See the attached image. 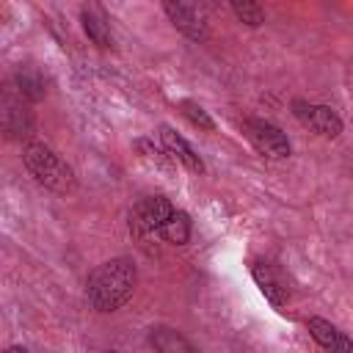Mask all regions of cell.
<instances>
[{
  "label": "cell",
  "instance_id": "15",
  "mask_svg": "<svg viewBox=\"0 0 353 353\" xmlns=\"http://www.w3.org/2000/svg\"><path fill=\"white\" fill-rule=\"evenodd\" d=\"M179 110H182V116H185L193 127H199V130H210V132L215 130V121L210 119V113H207L199 102H193V99H182V102H179Z\"/></svg>",
  "mask_w": 353,
  "mask_h": 353
},
{
  "label": "cell",
  "instance_id": "5",
  "mask_svg": "<svg viewBox=\"0 0 353 353\" xmlns=\"http://www.w3.org/2000/svg\"><path fill=\"white\" fill-rule=\"evenodd\" d=\"M174 204L165 196H146L130 215V229L141 237H152L160 234V226L171 218Z\"/></svg>",
  "mask_w": 353,
  "mask_h": 353
},
{
  "label": "cell",
  "instance_id": "13",
  "mask_svg": "<svg viewBox=\"0 0 353 353\" xmlns=\"http://www.w3.org/2000/svg\"><path fill=\"white\" fill-rule=\"evenodd\" d=\"M160 237L168 240V243H174V245H185L188 237H190V218H188V212L174 210L171 218L160 226Z\"/></svg>",
  "mask_w": 353,
  "mask_h": 353
},
{
  "label": "cell",
  "instance_id": "10",
  "mask_svg": "<svg viewBox=\"0 0 353 353\" xmlns=\"http://www.w3.org/2000/svg\"><path fill=\"white\" fill-rule=\"evenodd\" d=\"M251 276L256 281V287L262 290V295L273 303V306H284L290 292H287V284L281 281V276L268 265V262H254L251 265Z\"/></svg>",
  "mask_w": 353,
  "mask_h": 353
},
{
  "label": "cell",
  "instance_id": "16",
  "mask_svg": "<svg viewBox=\"0 0 353 353\" xmlns=\"http://www.w3.org/2000/svg\"><path fill=\"white\" fill-rule=\"evenodd\" d=\"M232 11H234V17H237L240 22H245V25H251V28H259V25L265 22L262 6H256V3H251V0H234V3H232Z\"/></svg>",
  "mask_w": 353,
  "mask_h": 353
},
{
  "label": "cell",
  "instance_id": "2",
  "mask_svg": "<svg viewBox=\"0 0 353 353\" xmlns=\"http://www.w3.org/2000/svg\"><path fill=\"white\" fill-rule=\"evenodd\" d=\"M22 160H25L28 171L36 176V182H41L44 188H50L55 193H72L74 190V171L47 143H39V141L25 143Z\"/></svg>",
  "mask_w": 353,
  "mask_h": 353
},
{
  "label": "cell",
  "instance_id": "6",
  "mask_svg": "<svg viewBox=\"0 0 353 353\" xmlns=\"http://www.w3.org/2000/svg\"><path fill=\"white\" fill-rule=\"evenodd\" d=\"M292 113L301 124H306L309 130H314L323 138H336L342 132V119L328 108V105H309L303 99L292 102Z\"/></svg>",
  "mask_w": 353,
  "mask_h": 353
},
{
  "label": "cell",
  "instance_id": "9",
  "mask_svg": "<svg viewBox=\"0 0 353 353\" xmlns=\"http://www.w3.org/2000/svg\"><path fill=\"white\" fill-rule=\"evenodd\" d=\"M160 141H163V146H165L168 157L179 160L185 168H190V171H196V174H201V171H204V163H201V157L193 152V146H190L179 132H174L168 124H163V127H160Z\"/></svg>",
  "mask_w": 353,
  "mask_h": 353
},
{
  "label": "cell",
  "instance_id": "8",
  "mask_svg": "<svg viewBox=\"0 0 353 353\" xmlns=\"http://www.w3.org/2000/svg\"><path fill=\"white\" fill-rule=\"evenodd\" d=\"M306 328H309L312 339H314L320 347H325L328 353H353L347 334L339 331L334 323H328V320H323V317H309V320H306Z\"/></svg>",
  "mask_w": 353,
  "mask_h": 353
},
{
  "label": "cell",
  "instance_id": "17",
  "mask_svg": "<svg viewBox=\"0 0 353 353\" xmlns=\"http://www.w3.org/2000/svg\"><path fill=\"white\" fill-rule=\"evenodd\" d=\"M3 353H30L28 347H19V345H11V347H6Z\"/></svg>",
  "mask_w": 353,
  "mask_h": 353
},
{
  "label": "cell",
  "instance_id": "3",
  "mask_svg": "<svg viewBox=\"0 0 353 353\" xmlns=\"http://www.w3.org/2000/svg\"><path fill=\"white\" fill-rule=\"evenodd\" d=\"M30 99L14 85V80L0 85V132L6 138H28L33 132V110Z\"/></svg>",
  "mask_w": 353,
  "mask_h": 353
},
{
  "label": "cell",
  "instance_id": "11",
  "mask_svg": "<svg viewBox=\"0 0 353 353\" xmlns=\"http://www.w3.org/2000/svg\"><path fill=\"white\" fill-rule=\"evenodd\" d=\"M80 19H83V30H85V36H88L97 47H102V50L113 47L110 22H108V17L102 14V8H97V6H83Z\"/></svg>",
  "mask_w": 353,
  "mask_h": 353
},
{
  "label": "cell",
  "instance_id": "18",
  "mask_svg": "<svg viewBox=\"0 0 353 353\" xmlns=\"http://www.w3.org/2000/svg\"><path fill=\"white\" fill-rule=\"evenodd\" d=\"M108 353H116V350H108Z\"/></svg>",
  "mask_w": 353,
  "mask_h": 353
},
{
  "label": "cell",
  "instance_id": "7",
  "mask_svg": "<svg viewBox=\"0 0 353 353\" xmlns=\"http://www.w3.org/2000/svg\"><path fill=\"white\" fill-rule=\"evenodd\" d=\"M163 11H165L168 19L174 22V28H176L182 36H188L190 41H204V39H207V22H204V17L196 11V6L168 0V3H163Z\"/></svg>",
  "mask_w": 353,
  "mask_h": 353
},
{
  "label": "cell",
  "instance_id": "1",
  "mask_svg": "<svg viewBox=\"0 0 353 353\" xmlns=\"http://www.w3.org/2000/svg\"><path fill=\"white\" fill-rule=\"evenodd\" d=\"M135 284H138L135 265L127 256H116V259L97 265L88 273L85 298L97 312H116L132 298Z\"/></svg>",
  "mask_w": 353,
  "mask_h": 353
},
{
  "label": "cell",
  "instance_id": "14",
  "mask_svg": "<svg viewBox=\"0 0 353 353\" xmlns=\"http://www.w3.org/2000/svg\"><path fill=\"white\" fill-rule=\"evenodd\" d=\"M14 85H17V88H19V91H22V94L30 99V102H39V99L44 97V91H47V88H44V80H41V74H39L36 69H30V66L17 72V77H14Z\"/></svg>",
  "mask_w": 353,
  "mask_h": 353
},
{
  "label": "cell",
  "instance_id": "4",
  "mask_svg": "<svg viewBox=\"0 0 353 353\" xmlns=\"http://www.w3.org/2000/svg\"><path fill=\"white\" fill-rule=\"evenodd\" d=\"M243 132H245V138L251 141V146H254L259 154H265V157L281 160V157L290 154V141H287V135H284L276 124H270V121H265V119H245V121H243Z\"/></svg>",
  "mask_w": 353,
  "mask_h": 353
},
{
  "label": "cell",
  "instance_id": "12",
  "mask_svg": "<svg viewBox=\"0 0 353 353\" xmlns=\"http://www.w3.org/2000/svg\"><path fill=\"white\" fill-rule=\"evenodd\" d=\"M149 342L157 353H199L179 331L174 328H165V325H157L149 331Z\"/></svg>",
  "mask_w": 353,
  "mask_h": 353
}]
</instances>
